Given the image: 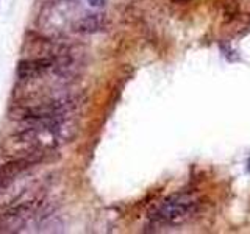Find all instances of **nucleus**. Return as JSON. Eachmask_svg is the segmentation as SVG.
<instances>
[{
    "mask_svg": "<svg viewBox=\"0 0 250 234\" xmlns=\"http://www.w3.org/2000/svg\"><path fill=\"white\" fill-rule=\"evenodd\" d=\"M70 125L60 117L27 119V125L14 135L16 144L30 152L28 155L45 153L70 139Z\"/></svg>",
    "mask_w": 250,
    "mask_h": 234,
    "instance_id": "1",
    "label": "nucleus"
},
{
    "mask_svg": "<svg viewBox=\"0 0 250 234\" xmlns=\"http://www.w3.org/2000/svg\"><path fill=\"white\" fill-rule=\"evenodd\" d=\"M86 2H88L94 8H100V6H104L106 3V0H86Z\"/></svg>",
    "mask_w": 250,
    "mask_h": 234,
    "instance_id": "2",
    "label": "nucleus"
}]
</instances>
